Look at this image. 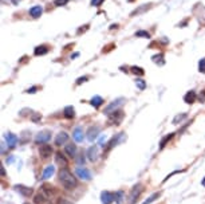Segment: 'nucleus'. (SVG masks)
I'll return each instance as SVG.
<instances>
[{
    "label": "nucleus",
    "instance_id": "obj_18",
    "mask_svg": "<svg viewBox=\"0 0 205 204\" xmlns=\"http://www.w3.org/2000/svg\"><path fill=\"white\" fill-rule=\"evenodd\" d=\"M42 12H43V8H42V5H35V7L30 8L28 14H30L31 16L34 18V19H36V18H39L40 15H42Z\"/></svg>",
    "mask_w": 205,
    "mask_h": 204
},
{
    "label": "nucleus",
    "instance_id": "obj_48",
    "mask_svg": "<svg viewBox=\"0 0 205 204\" xmlns=\"http://www.w3.org/2000/svg\"><path fill=\"white\" fill-rule=\"evenodd\" d=\"M201 184H203V185H204V187H205V177L203 179V181H201Z\"/></svg>",
    "mask_w": 205,
    "mask_h": 204
},
{
    "label": "nucleus",
    "instance_id": "obj_43",
    "mask_svg": "<svg viewBox=\"0 0 205 204\" xmlns=\"http://www.w3.org/2000/svg\"><path fill=\"white\" fill-rule=\"evenodd\" d=\"M40 118H42V117H40V114H34V116H32V121H34V122L39 121Z\"/></svg>",
    "mask_w": 205,
    "mask_h": 204
},
{
    "label": "nucleus",
    "instance_id": "obj_38",
    "mask_svg": "<svg viewBox=\"0 0 205 204\" xmlns=\"http://www.w3.org/2000/svg\"><path fill=\"white\" fill-rule=\"evenodd\" d=\"M103 3V0H91V5L93 7H99Z\"/></svg>",
    "mask_w": 205,
    "mask_h": 204
},
{
    "label": "nucleus",
    "instance_id": "obj_23",
    "mask_svg": "<svg viewBox=\"0 0 205 204\" xmlns=\"http://www.w3.org/2000/svg\"><path fill=\"white\" fill-rule=\"evenodd\" d=\"M40 192L44 195V196H47V197H48L51 193H54V192H55V189H54V187H51V185L44 184V185L42 187V191H40Z\"/></svg>",
    "mask_w": 205,
    "mask_h": 204
},
{
    "label": "nucleus",
    "instance_id": "obj_11",
    "mask_svg": "<svg viewBox=\"0 0 205 204\" xmlns=\"http://www.w3.org/2000/svg\"><path fill=\"white\" fill-rule=\"evenodd\" d=\"M64 152L68 157H71V159H75L76 157V145L75 144H67L66 146H64Z\"/></svg>",
    "mask_w": 205,
    "mask_h": 204
},
{
    "label": "nucleus",
    "instance_id": "obj_9",
    "mask_svg": "<svg viewBox=\"0 0 205 204\" xmlns=\"http://www.w3.org/2000/svg\"><path fill=\"white\" fill-rule=\"evenodd\" d=\"M101 200L103 204H111L113 200H116V197H114V193L109 192V191H103L101 193Z\"/></svg>",
    "mask_w": 205,
    "mask_h": 204
},
{
    "label": "nucleus",
    "instance_id": "obj_16",
    "mask_svg": "<svg viewBox=\"0 0 205 204\" xmlns=\"http://www.w3.org/2000/svg\"><path fill=\"white\" fill-rule=\"evenodd\" d=\"M123 134H125V133H118L117 136H114V137L111 138L110 141H109V144H107V150H110L111 148H114V146H116V145H117V144L121 141V138L123 137Z\"/></svg>",
    "mask_w": 205,
    "mask_h": 204
},
{
    "label": "nucleus",
    "instance_id": "obj_25",
    "mask_svg": "<svg viewBox=\"0 0 205 204\" xmlns=\"http://www.w3.org/2000/svg\"><path fill=\"white\" fill-rule=\"evenodd\" d=\"M173 136H174V133H170V134H166L165 137H164L162 140H161V143H160V148H161V149H162V148H165V145L169 143L170 140H172Z\"/></svg>",
    "mask_w": 205,
    "mask_h": 204
},
{
    "label": "nucleus",
    "instance_id": "obj_4",
    "mask_svg": "<svg viewBox=\"0 0 205 204\" xmlns=\"http://www.w3.org/2000/svg\"><path fill=\"white\" fill-rule=\"evenodd\" d=\"M75 173L79 179H82V180H85V181L91 180V172H90L87 168H85V166H78V168L75 169Z\"/></svg>",
    "mask_w": 205,
    "mask_h": 204
},
{
    "label": "nucleus",
    "instance_id": "obj_2",
    "mask_svg": "<svg viewBox=\"0 0 205 204\" xmlns=\"http://www.w3.org/2000/svg\"><path fill=\"white\" fill-rule=\"evenodd\" d=\"M123 102H125V98H117V100H114L113 102H111V104H109L107 106L105 107L103 113H105V114H109V116H110L111 113L116 112V110L121 106V105L123 104Z\"/></svg>",
    "mask_w": 205,
    "mask_h": 204
},
{
    "label": "nucleus",
    "instance_id": "obj_36",
    "mask_svg": "<svg viewBox=\"0 0 205 204\" xmlns=\"http://www.w3.org/2000/svg\"><path fill=\"white\" fill-rule=\"evenodd\" d=\"M68 3V0H54V4L57 7H62V5H66Z\"/></svg>",
    "mask_w": 205,
    "mask_h": 204
},
{
    "label": "nucleus",
    "instance_id": "obj_45",
    "mask_svg": "<svg viewBox=\"0 0 205 204\" xmlns=\"http://www.w3.org/2000/svg\"><path fill=\"white\" fill-rule=\"evenodd\" d=\"M36 90H38V87H36V86H34V87L28 89V90H27V93H31V94H32V93H35Z\"/></svg>",
    "mask_w": 205,
    "mask_h": 204
},
{
    "label": "nucleus",
    "instance_id": "obj_6",
    "mask_svg": "<svg viewBox=\"0 0 205 204\" xmlns=\"http://www.w3.org/2000/svg\"><path fill=\"white\" fill-rule=\"evenodd\" d=\"M142 192V185H135V187L132 188V192H130V196H129V203L130 204H134L137 202V199H138V196L141 195Z\"/></svg>",
    "mask_w": 205,
    "mask_h": 204
},
{
    "label": "nucleus",
    "instance_id": "obj_31",
    "mask_svg": "<svg viewBox=\"0 0 205 204\" xmlns=\"http://www.w3.org/2000/svg\"><path fill=\"white\" fill-rule=\"evenodd\" d=\"M132 73H134L135 75H144L145 71L142 67H138V66H133L132 67Z\"/></svg>",
    "mask_w": 205,
    "mask_h": 204
},
{
    "label": "nucleus",
    "instance_id": "obj_17",
    "mask_svg": "<svg viewBox=\"0 0 205 204\" xmlns=\"http://www.w3.org/2000/svg\"><path fill=\"white\" fill-rule=\"evenodd\" d=\"M55 173V166H52V165H48V166H46L44 168V171H43V173H42V179L43 180H47V179H50L52 175Z\"/></svg>",
    "mask_w": 205,
    "mask_h": 204
},
{
    "label": "nucleus",
    "instance_id": "obj_35",
    "mask_svg": "<svg viewBox=\"0 0 205 204\" xmlns=\"http://www.w3.org/2000/svg\"><path fill=\"white\" fill-rule=\"evenodd\" d=\"M198 70H200V73H205V58L198 62Z\"/></svg>",
    "mask_w": 205,
    "mask_h": 204
},
{
    "label": "nucleus",
    "instance_id": "obj_42",
    "mask_svg": "<svg viewBox=\"0 0 205 204\" xmlns=\"http://www.w3.org/2000/svg\"><path fill=\"white\" fill-rule=\"evenodd\" d=\"M76 163H78V164H85V156H83V154H80L78 159H76Z\"/></svg>",
    "mask_w": 205,
    "mask_h": 204
},
{
    "label": "nucleus",
    "instance_id": "obj_26",
    "mask_svg": "<svg viewBox=\"0 0 205 204\" xmlns=\"http://www.w3.org/2000/svg\"><path fill=\"white\" fill-rule=\"evenodd\" d=\"M35 203L36 204H44L46 203V200H47V196H44L42 192H39L38 195H35Z\"/></svg>",
    "mask_w": 205,
    "mask_h": 204
},
{
    "label": "nucleus",
    "instance_id": "obj_10",
    "mask_svg": "<svg viewBox=\"0 0 205 204\" xmlns=\"http://www.w3.org/2000/svg\"><path fill=\"white\" fill-rule=\"evenodd\" d=\"M68 140V134L66 132H60L57 134V137H55V145H58V146H60V145L66 144Z\"/></svg>",
    "mask_w": 205,
    "mask_h": 204
},
{
    "label": "nucleus",
    "instance_id": "obj_37",
    "mask_svg": "<svg viewBox=\"0 0 205 204\" xmlns=\"http://www.w3.org/2000/svg\"><path fill=\"white\" fill-rule=\"evenodd\" d=\"M197 100L200 101L201 104H204V102H205V90H203V91L200 93V94L197 95Z\"/></svg>",
    "mask_w": 205,
    "mask_h": 204
},
{
    "label": "nucleus",
    "instance_id": "obj_14",
    "mask_svg": "<svg viewBox=\"0 0 205 204\" xmlns=\"http://www.w3.org/2000/svg\"><path fill=\"white\" fill-rule=\"evenodd\" d=\"M5 141H7V145L8 148H15L18 144V137L15 134H12V133H8V134H5Z\"/></svg>",
    "mask_w": 205,
    "mask_h": 204
},
{
    "label": "nucleus",
    "instance_id": "obj_34",
    "mask_svg": "<svg viewBox=\"0 0 205 204\" xmlns=\"http://www.w3.org/2000/svg\"><path fill=\"white\" fill-rule=\"evenodd\" d=\"M135 36H137V38H139V36H144V38H150V34L146 32V31H138V32H135Z\"/></svg>",
    "mask_w": 205,
    "mask_h": 204
},
{
    "label": "nucleus",
    "instance_id": "obj_44",
    "mask_svg": "<svg viewBox=\"0 0 205 204\" xmlns=\"http://www.w3.org/2000/svg\"><path fill=\"white\" fill-rule=\"evenodd\" d=\"M27 134H28V132H24V133H23V140H21L23 143H26V141L28 140V136H27Z\"/></svg>",
    "mask_w": 205,
    "mask_h": 204
},
{
    "label": "nucleus",
    "instance_id": "obj_41",
    "mask_svg": "<svg viewBox=\"0 0 205 204\" xmlns=\"http://www.w3.org/2000/svg\"><path fill=\"white\" fill-rule=\"evenodd\" d=\"M87 30H89V24H86V26H82V28H79L76 32H78V35H79V34L85 32V31H87Z\"/></svg>",
    "mask_w": 205,
    "mask_h": 204
},
{
    "label": "nucleus",
    "instance_id": "obj_22",
    "mask_svg": "<svg viewBox=\"0 0 205 204\" xmlns=\"http://www.w3.org/2000/svg\"><path fill=\"white\" fill-rule=\"evenodd\" d=\"M63 116L66 118H74L75 117V109L73 106H66L63 110Z\"/></svg>",
    "mask_w": 205,
    "mask_h": 204
},
{
    "label": "nucleus",
    "instance_id": "obj_8",
    "mask_svg": "<svg viewBox=\"0 0 205 204\" xmlns=\"http://www.w3.org/2000/svg\"><path fill=\"white\" fill-rule=\"evenodd\" d=\"M99 132H101V126H98V125L90 126L89 130H87V138H89V141H94L95 138L98 137Z\"/></svg>",
    "mask_w": 205,
    "mask_h": 204
},
{
    "label": "nucleus",
    "instance_id": "obj_13",
    "mask_svg": "<svg viewBox=\"0 0 205 204\" xmlns=\"http://www.w3.org/2000/svg\"><path fill=\"white\" fill-rule=\"evenodd\" d=\"M87 159L90 160V161H95V160L98 159V146H90L89 149H87Z\"/></svg>",
    "mask_w": 205,
    "mask_h": 204
},
{
    "label": "nucleus",
    "instance_id": "obj_19",
    "mask_svg": "<svg viewBox=\"0 0 205 204\" xmlns=\"http://www.w3.org/2000/svg\"><path fill=\"white\" fill-rule=\"evenodd\" d=\"M196 100H197V94H196L193 90L188 91V93H186V94L184 95V101L186 102V104H193Z\"/></svg>",
    "mask_w": 205,
    "mask_h": 204
},
{
    "label": "nucleus",
    "instance_id": "obj_20",
    "mask_svg": "<svg viewBox=\"0 0 205 204\" xmlns=\"http://www.w3.org/2000/svg\"><path fill=\"white\" fill-rule=\"evenodd\" d=\"M55 159H57V163L59 164V165H62L63 168H66V166H67L68 161H67L66 157H64L63 154H62V152H58V153H57V156H55Z\"/></svg>",
    "mask_w": 205,
    "mask_h": 204
},
{
    "label": "nucleus",
    "instance_id": "obj_5",
    "mask_svg": "<svg viewBox=\"0 0 205 204\" xmlns=\"http://www.w3.org/2000/svg\"><path fill=\"white\" fill-rule=\"evenodd\" d=\"M39 154H40V157H42V159H48V157H51V154H52L51 145H48V144H40Z\"/></svg>",
    "mask_w": 205,
    "mask_h": 204
},
{
    "label": "nucleus",
    "instance_id": "obj_15",
    "mask_svg": "<svg viewBox=\"0 0 205 204\" xmlns=\"http://www.w3.org/2000/svg\"><path fill=\"white\" fill-rule=\"evenodd\" d=\"M73 137H74V140L76 141V143H82L83 141V129L80 128V126H76L75 129H74V132H73Z\"/></svg>",
    "mask_w": 205,
    "mask_h": 204
},
{
    "label": "nucleus",
    "instance_id": "obj_21",
    "mask_svg": "<svg viewBox=\"0 0 205 204\" xmlns=\"http://www.w3.org/2000/svg\"><path fill=\"white\" fill-rule=\"evenodd\" d=\"M48 46H46V44H42V46H38V47L35 48V51H34V54L36 55V57H39V55H44V54H47L48 52Z\"/></svg>",
    "mask_w": 205,
    "mask_h": 204
},
{
    "label": "nucleus",
    "instance_id": "obj_1",
    "mask_svg": "<svg viewBox=\"0 0 205 204\" xmlns=\"http://www.w3.org/2000/svg\"><path fill=\"white\" fill-rule=\"evenodd\" d=\"M58 175H59V181L62 183L63 188L71 191L76 187V177H74V175L67 168H60Z\"/></svg>",
    "mask_w": 205,
    "mask_h": 204
},
{
    "label": "nucleus",
    "instance_id": "obj_7",
    "mask_svg": "<svg viewBox=\"0 0 205 204\" xmlns=\"http://www.w3.org/2000/svg\"><path fill=\"white\" fill-rule=\"evenodd\" d=\"M51 138V132L48 130H44V132H40L38 136L35 137V141L36 144H47Z\"/></svg>",
    "mask_w": 205,
    "mask_h": 204
},
{
    "label": "nucleus",
    "instance_id": "obj_30",
    "mask_svg": "<svg viewBox=\"0 0 205 204\" xmlns=\"http://www.w3.org/2000/svg\"><path fill=\"white\" fill-rule=\"evenodd\" d=\"M158 196H160V192H156V193H153L151 196H149L148 197V200H145L142 204H150V203H153V202H156V199H158Z\"/></svg>",
    "mask_w": 205,
    "mask_h": 204
},
{
    "label": "nucleus",
    "instance_id": "obj_24",
    "mask_svg": "<svg viewBox=\"0 0 205 204\" xmlns=\"http://www.w3.org/2000/svg\"><path fill=\"white\" fill-rule=\"evenodd\" d=\"M90 104H91L94 107H99L102 104H103V98L99 97V95H94V97L91 98V101H90Z\"/></svg>",
    "mask_w": 205,
    "mask_h": 204
},
{
    "label": "nucleus",
    "instance_id": "obj_3",
    "mask_svg": "<svg viewBox=\"0 0 205 204\" xmlns=\"http://www.w3.org/2000/svg\"><path fill=\"white\" fill-rule=\"evenodd\" d=\"M123 117H125V113H123L122 110H116V112L111 113L110 117H109V123H111V125H119V123L122 122Z\"/></svg>",
    "mask_w": 205,
    "mask_h": 204
},
{
    "label": "nucleus",
    "instance_id": "obj_33",
    "mask_svg": "<svg viewBox=\"0 0 205 204\" xmlns=\"http://www.w3.org/2000/svg\"><path fill=\"white\" fill-rule=\"evenodd\" d=\"M135 85H137V87H138L139 90H145V87H146V83H145L144 79H137Z\"/></svg>",
    "mask_w": 205,
    "mask_h": 204
},
{
    "label": "nucleus",
    "instance_id": "obj_28",
    "mask_svg": "<svg viewBox=\"0 0 205 204\" xmlns=\"http://www.w3.org/2000/svg\"><path fill=\"white\" fill-rule=\"evenodd\" d=\"M153 62H154V63H158V64H161V66H162V64L165 63V61H164V55H162V54L154 55V57H153Z\"/></svg>",
    "mask_w": 205,
    "mask_h": 204
},
{
    "label": "nucleus",
    "instance_id": "obj_40",
    "mask_svg": "<svg viewBox=\"0 0 205 204\" xmlns=\"http://www.w3.org/2000/svg\"><path fill=\"white\" fill-rule=\"evenodd\" d=\"M87 79H89V77H80V78H78V81H76V85H80V83L86 82Z\"/></svg>",
    "mask_w": 205,
    "mask_h": 204
},
{
    "label": "nucleus",
    "instance_id": "obj_32",
    "mask_svg": "<svg viewBox=\"0 0 205 204\" xmlns=\"http://www.w3.org/2000/svg\"><path fill=\"white\" fill-rule=\"evenodd\" d=\"M114 197H116L117 204H122V200H123V192H122V191H118V192H116V195H114Z\"/></svg>",
    "mask_w": 205,
    "mask_h": 204
},
{
    "label": "nucleus",
    "instance_id": "obj_47",
    "mask_svg": "<svg viewBox=\"0 0 205 204\" xmlns=\"http://www.w3.org/2000/svg\"><path fill=\"white\" fill-rule=\"evenodd\" d=\"M14 160H15V159H14V157H12V156H11V157H10V159H7V163H14Z\"/></svg>",
    "mask_w": 205,
    "mask_h": 204
},
{
    "label": "nucleus",
    "instance_id": "obj_27",
    "mask_svg": "<svg viewBox=\"0 0 205 204\" xmlns=\"http://www.w3.org/2000/svg\"><path fill=\"white\" fill-rule=\"evenodd\" d=\"M186 117H188V114H186V113H182V114H177V116L174 117V118H173V123H174V125H177V123H178V122H181L182 120H185Z\"/></svg>",
    "mask_w": 205,
    "mask_h": 204
},
{
    "label": "nucleus",
    "instance_id": "obj_46",
    "mask_svg": "<svg viewBox=\"0 0 205 204\" xmlns=\"http://www.w3.org/2000/svg\"><path fill=\"white\" fill-rule=\"evenodd\" d=\"M76 57H79V52H75V54L71 55V59H74V58H76Z\"/></svg>",
    "mask_w": 205,
    "mask_h": 204
},
{
    "label": "nucleus",
    "instance_id": "obj_29",
    "mask_svg": "<svg viewBox=\"0 0 205 204\" xmlns=\"http://www.w3.org/2000/svg\"><path fill=\"white\" fill-rule=\"evenodd\" d=\"M150 8V4H144L141 8H138V10H135V11H133L132 12V16H134V15H138V14H141V12H144V11H146Z\"/></svg>",
    "mask_w": 205,
    "mask_h": 204
},
{
    "label": "nucleus",
    "instance_id": "obj_12",
    "mask_svg": "<svg viewBox=\"0 0 205 204\" xmlns=\"http://www.w3.org/2000/svg\"><path fill=\"white\" fill-rule=\"evenodd\" d=\"M15 189L18 191L20 195L26 197H30L32 195V188H28V187H24V185H15Z\"/></svg>",
    "mask_w": 205,
    "mask_h": 204
},
{
    "label": "nucleus",
    "instance_id": "obj_39",
    "mask_svg": "<svg viewBox=\"0 0 205 204\" xmlns=\"http://www.w3.org/2000/svg\"><path fill=\"white\" fill-rule=\"evenodd\" d=\"M57 204H71V203L68 202L67 199H64V197H59L58 202H57Z\"/></svg>",
    "mask_w": 205,
    "mask_h": 204
}]
</instances>
